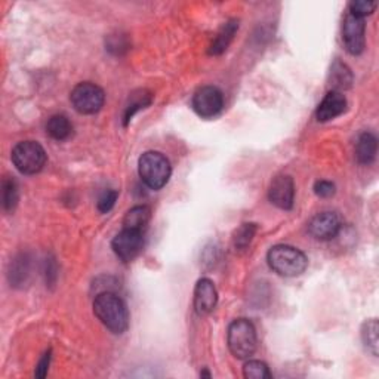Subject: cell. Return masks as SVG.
<instances>
[{"label":"cell","mask_w":379,"mask_h":379,"mask_svg":"<svg viewBox=\"0 0 379 379\" xmlns=\"http://www.w3.org/2000/svg\"><path fill=\"white\" fill-rule=\"evenodd\" d=\"M138 173L147 187L160 190L168 184L172 168L164 154L159 151H147L138 160Z\"/></svg>","instance_id":"cell-3"},{"label":"cell","mask_w":379,"mask_h":379,"mask_svg":"<svg viewBox=\"0 0 379 379\" xmlns=\"http://www.w3.org/2000/svg\"><path fill=\"white\" fill-rule=\"evenodd\" d=\"M151 103H153V95L149 90L141 89L138 92H134V94L131 95V99H129V104L126 106V110H125L123 125L127 126L136 112H140V110L149 107Z\"/></svg>","instance_id":"cell-18"},{"label":"cell","mask_w":379,"mask_h":379,"mask_svg":"<svg viewBox=\"0 0 379 379\" xmlns=\"http://www.w3.org/2000/svg\"><path fill=\"white\" fill-rule=\"evenodd\" d=\"M18 203V187L14 180H5L2 184V205L6 212H12Z\"/></svg>","instance_id":"cell-23"},{"label":"cell","mask_w":379,"mask_h":379,"mask_svg":"<svg viewBox=\"0 0 379 379\" xmlns=\"http://www.w3.org/2000/svg\"><path fill=\"white\" fill-rule=\"evenodd\" d=\"M94 313L114 335H122L129 328V311L125 301L114 292H103L94 301Z\"/></svg>","instance_id":"cell-1"},{"label":"cell","mask_w":379,"mask_h":379,"mask_svg":"<svg viewBox=\"0 0 379 379\" xmlns=\"http://www.w3.org/2000/svg\"><path fill=\"white\" fill-rule=\"evenodd\" d=\"M191 106L203 119L215 117L224 107V95L217 86H201L194 92Z\"/></svg>","instance_id":"cell-7"},{"label":"cell","mask_w":379,"mask_h":379,"mask_svg":"<svg viewBox=\"0 0 379 379\" xmlns=\"http://www.w3.org/2000/svg\"><path fill=\"white\" fill-rule=\"evenodd\" d=\"M378 153V140L371 132H363L358 136L356 144V157L358 163L371 164L376 159Z\"/></svg>","instance_id":"cell-15"},{"label":"cell","mask_w":379,"mask_h":379,"mask_svg":"<svg viewBox=\"0 0 379 379\" xmlns=\"http://www.w3.org/2000/svg\"><path fill=\"white\" fill-rule=\"evenodd\" d=\"M258 231V225L254 223H246L240 225L233 234V245L236 251H246L249 245L252 243V240Z\"/></svg>","instance_id":"cell-21"},{"label":"cell","mask_w":379,"mask_h":379,"mask_svg":"<svg viewBox=\"0 0 379 379\" xmlns=\"http://www.w3.org/2000/svg\"><path fill=\"white\" fill-rule=\"evenodd\" d=\"M150 219H151V209L149 206H144V205L135 206L131 210L126 212V215L123 218V228L145 233Z\"/></svg>","instance_id":"cell-16"},{"label":"cell","mask_w":379,"mask_h":379,"mask_svg":"<svg viewBox=\"0 0 379 379\" xmlns=\"http://www.w3.org/2000/svg\"><path fill=\"white\" fill-rule=\"evenodd\" d=\"M347 108V98L342 92L329 90L316 110V119L325 123L341 116Z\"/></svg>","instance_id":"cell-13"},{"label":"cell","mask_w":379,"mask_h":379,"mask_svg":"<svg viewBox=\"0 0 379 379\" xmlns=\"http://www.w3.org/2000/svg\"><path fill=\"white\" fill-rule=\"evenodd\" d=\"M117 197H119V193L116 190H107L101 194V197L98 199V203H97V208L101 214H107V212L112 210L116 205Z\"/></svg>","instance_id":"cell-26"},{"label":"cell","mask_w":379,"mask_h":379,"mask_svg":"<svg viewBox=\"0 0 379 379\" xmlns=\"http://www.w3.org/2000/svg\"><path fill=\"white\" fill-rule=\"evenodd\" d=\"M27 276H29V261H27V258L23 255L21 258L15 260L14 264L11 265V273H9V277H11V283L18 286L25 282Z\"/></svg>","instance_id":"cell-24"},{"label":"cell","mask_w":379,"mask_h":379,"mask_svg":"<svg viewBox=\"0 0 379 379\" xmlns=\"http://www.w3.org/2000/svg\"><path fill=\"white\" fill-rule=\"evenodd\" d=\"M330 82L334 89L332 90H344L348 89L353 83V75H351V70L342 64L341 61H335L334 66L330 69Z\"/></svg>","instance_id":"cell-19"},{"label":"cell","mask_w":379,"mask_h":379,"mask_svg":"<svg viewBox=\"0 0 379 379\" xmlns=\"http://www.w3.org/2000/svg\"><path fill=\"white\" fill-rule=\"evenodd\" d=\"M70 101L80 114H95L106 103V94L95 83L83 82L71 90Z\"/></svg>","instance_id":"cell-6"},{"label":"cell","mask_w":379,"mask_h":379,"mask_svg":"<svg viewBox=\"0 0 379 379\" xmlns=\"http://www.w3.org/2000/svg\"><path fill=\"white\" fill-rule=\"evenodd\" d=\"M112 247L120 261L131 262L141 254L144 247V233L135 230L123 228L113 239Z\"/></svg>","instance_id":"cell-8"},{"label":"cell","mask_w":379,"mask_h":379,"mask_svg":"<svg viewBox=\"0 0 379 379\" xmlns=\"http://www.w3.org/2000/svg\"><path fill=\"white\" fill-rule=\"evenodd\" d=\"M228 348L236 358L246 360L256 351L258 338L254 323L247 319H237L231 323L227 334Z\"/></svg>","instance_id":"cell-4"},{"label":"cell","mask_w":379,"mask_h":379,"mask_svg":"<svg viewBox=\"0 0 379 379\" xmlns=\"http://www.w3.org/2000/svg\"><path fill=\"white\" fill-rule=\"evenodd\" d=\"M268 200L271 205L283 210H289L293 206L295 200V182L289 175H279L271 181L268 188Z\"/></svg>","instance_id":"cell-10"},{"label":"cell","mask_w":379,"mask_h":379,"mask_svg":"<svg viewBox=\"0 0 379 379\" xmlns=\"http://www.w3.org/2000/svg\"><path fill=\"white\" fill-rule=\"evenodd\" d=\"M218 304V292L210 279H200L194 288V310L199 316H208Z\"/></svg>","instance_id":"cell-12"},{"label":"cell","mask_w":379,"mask_h":379,"mask_svg":"<svg viewBox=\"0 0 379 379\" xmlns=\"http://www.w3.org/2000/svg\"><path fill=\"white\" fill-rule=\"evenodd\" d=\"M57 280V264L53 260L46 261V282L53 283Z\"/></svg>","instance_id":"cell-29"},{"label":"cell","mask_w":379,"mask_h":379,"mask_svg":"<svg viewBox=\"0 0 379 379\" xmlns=\"http://www.w3.org/2000/svg\"><path fill=\"white\" fill-rule=\"evenodd\" d=\"M342 40L351 55H360L365 51L366 24L363 18L354 16L350 12L345 15L342 23Z\"/></svg>","instance_id":"cell-9"},{"label":"cell","mask_w":379,"mask_h":379,"mask_svg":"<svg viewBox=\"0 0 379 379\" xmlns=\"http://www.w3.org/2000/svg\"><path fill=\"white\" fill-rule=\"evenodd\" d=\"M271 270L283 277L301 276L308 267V260L298 247L289 245H276L267 254Z\"/></svg>","instance_id":"cell-2"},{"label":"cell","mask_w":379,"mask_h":379,"mask_svg":"<svg viewBox=\"0 0 379 379\" xmlns=\"http://www.w3.org/2000/svg\"><path fill=\"white\" fill-rule=\"evenodd\" d=\"M51 358H52V351L48 350V351H46V353L43 354V357L40 358V362L38 363V366H36V371H34L36 378L43 379L46 375H48L49 365H51Z\"/></svg>","instance_id":"cell-28"},{"label":"cell","mask_w":379,"mask_h":379,"mask_svg":"<svg viewBox=\"0 0 379 379\" xmlns=\"http://www.w3.org/2000/svg\"><path fill=\"white\" fill-rule=\"evenodd\" d=\"M379 325L376 319H371L363 323L362 326V341L369 353L378 357V348H379Z\"/></svg>","instance_id":"cell-20"},{"label":"cell","mask_w":379,"mask_h":379,"mask_svg":"<svg viewBox=\"0 0 379 379\" xmlns=\"http://www.w3.org/2000/svg\"><path fill=\"white\" fill-rule=\"evenodd\" d=\"M314 193L317 194L319 197H332L335 194V184L330 182V181H317L316 184H314Z\"/></svg>","instance_id":"cell-27"},{"label":"cell","mask_w":379,"mask_h":379,"mask_svg":"<svg viewBox=\"0 0 379 379\" xmlns=\"http://www.w3.org/2000/svg\"><path fill=\"white\" fill-rule=\"evenodd\" d=\"M46 132L55 141H66L73 134V125L67 116L55 114L46 123Z\"/></svg>","instance_id":"cell-17"},{"label":"cell","mask_w":379,"mask_h":379,"mask_svg":"<svg viewBox=\"0 0 379 379\" xmlns=\"http://www.w3.org/2000/svg\"><path fill=\"white\" fill-rule=\"evenodd\" d=\"M15 168L24 175L39 173L48 160V156L43 147L36 141L18 143L11 154Z\"/></svg>","instance_id":"cell-5"},{"label":"cell","mask_w":379,"mask_h":379,"mask_svg":"<svg viewBox=\"0 0 379 379\" xmlns=\"http://www.w3.org/2000/svg\"><path fill=\"white\" fill-rule=\"evenodd\" d=\"M200 376H201V378H210L212 375H210V372H208V371H203V372H200Z\"/></svg>","instance_id":"cell-30"},{"label":"cell","mask_w":379,"mask_h":379,"mask_svg":"<svg viewBox=\"0 0 379 379\" xmlns=\"http://www.w3.org/2000/svg\"><path fill=\"white\" fill-rule=\"evenodd\" d=\"M350 14L354 15V16H358V18H363L367 15H372L375 12V9L378 8V3L376 2H369V0H354V2L350 3Z\"/></svg>","instance_id":"cell-25"},{"label":"cell","mask_w":379,"mask_h":379,"mask_svg":"<svg viewBox=\"0 0 379 379\" xmlns=\"http://www.w3.org/2000/svg\"><path fill=\"white\" fill-rule=\"evenodd\" d=\"M239 30V21L237 20H230L223 27H221L219 32L217 33L215 39L212 40L209 46V55H221L227 51L230 43L233 42L234 36Z\"/></svg>","instance_id":"cell-14"},{"label":"cell","mask_w":379,"mask_h":379,"mask_svg":"<svg viewBox=\"0 0 379 379\" xmlns=\"http://www.w3.org/2000/svg\"><path fill=\"white\" fill-rule=\"evenodd\" d=\"M243 376L246 379H271L273 375L268 366L261 360H249L243 366Z\"/></svg>","instance_id":"cell-22"},{"label":"cell","mask_w":379,"mask_h":379,"mask_svg":"<svg viewBox=\"0 0 379 379\" xmlns=\"http://www.w3.org/2000/svg\"><path fill=\"white\" fill-rule=\"evenodd\" d=\"M339 230L341 221L335 212H321V214L314 217L308 224L310 234L320 242H329V240L335 239Z\"/></svg>","instance_id":"cell-11"}]
</instances>
